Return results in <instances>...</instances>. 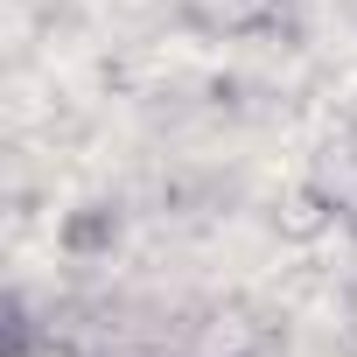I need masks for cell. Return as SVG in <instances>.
Returning <instances> with one entry per match:
<instances>
[{
	"mask_svg": "<svg viewBox=\"0 0 357 357\" xmlns=\"http://www.w3.org/2000/svg\"><path fill=\"white\" fill-rule=\"evenodd\" d=\"M190 350H197V357H266V350H273V322H266L259 308L231 301V308H211V315L197 322Z\"/></svg>",
	"mask_w": 357,
	"mask_h": 357,
	"instance_id": "7a4b0ae2",
	"label": "cell"
},
{
	"mask_svg": "<svg viewBox=\"0 0 357 357\" xmlns=\"http://www.w3.org/2000/svg\"><path fill=\"white\" fill-rule=\"evenodd\" d=\"M343 225V204H336V190L329 183H287L280 197H273V231L287 238V245H315V238H329Z\"/></svg>",
	"mask_w": 357,
	"mask_h": 357,
	"instance_id": "6da1fadb",
	"label": "cell"
},
{
	"mask_svg": "<svg viewBox=\"0 0 357 357\" xmlns=\"http://www.w3.org/2000/svg\"><path fill=\"white\" fill-rule=\"evenodd\" d=\"M336 204H343V231H357V154H350V175L336 183Z\"/></svg>",
	"mask_w": 357,
	"mask_h": 357,
	"instance_id": "5b68a950",
	"label": "cell"
},
{
	"mask_svg": "<svg viewBox=\"0 0 357 357\" xmlns=\"http://www.w3.org/2000/svg\"><path fill=\"white\" fill-rule=\"evenodd\" d=\"M273 8H280V15H287V8H294V0H273Z\"/></svg>",
	"mask_w": 357,
	"mask_h": 357,
	"instance_id": "52a82bcc",
	"label": "cell"
},
{
	"mask_svg": "<svg viewBox=\"0 0 357 357\" xmlns=\"http://www.w3.org/2000/svg\"><path fill=\"white\" fill-rule=\"evenodd\" d=\"M343 147H350V154H357V112H350V133H343Z\"/></svg>",
	"mask_w": 357,
	"mask_h": 357,
	"instance_id": "8992f818",
	"label": "cell"
},
{
	"mask_svg": "<svg viewBox=\"0 0 357 357\" xmlns=\"http://www.w3.org/2000/svg\"><path fill=\"white\" fill-rule=\"evenodd\" d=\"M56 245H63V259H105L119 245V204H77L56 225Z\"/></svg>",
	"mask_w": 357,
	"mask_h": 357,
	"instance_id": "277c9868",
	"label": "cell"
},
{
	"mask_svg": "<svg viewBox=\"0 0 357 357\" xmlns=\"http://www.w3.org/2000/svg\"><path fill=\"white\" fill-rule=\"evenodd\" d=\"M183 22L197 36H259V29H280V8L273 0H183Z\"/></svg>",
	"mask_w": 357,
	"mask_h": 357,
	"instance_id": "3957f363",
	"label": "cell"
}]
</instances>
